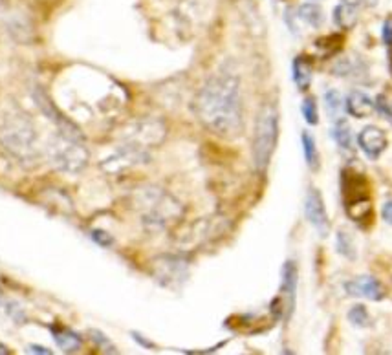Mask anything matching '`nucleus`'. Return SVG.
<instances>
[{
  "instance_id": "f257e3e1",
  "label": "nucleus",
  "mask_w": 392,
  "mask_h": 355,
  "mask_svg": "<svg viewBox=\"0 0 392 355\" xmlns=\"http://www.w3.org/2000/svg\"><path fill=\"white\" fill-rule=\"evenodd\" d=\"M195 114L209 132L226 139L244 130V97L240 79L228 68L213 73L196 94Z\"/></svg>"
},
{
  "instance_id": "f03ea898",
  "label": "nucleus",
  "mask_w": 392,
  "mask_h": 355,
  "mask_svg": "<svg viewBox=\"0 0 392 355\" xmlns=\"http://www.w3.org/2000/svg\"><path fill=\"white\" fill-rule=\"evenodd\" d=\"M134 207L149 231H164L178 222L183 214L182 204L160 187L140 189L134 194Z\"/></svg>"
},
{
  "instance_id": "7ed1b4c3",
  "label": "nucleus",
  "mask_w": 392,
  "mask_h": 355,
  "mask_svg": "<svg viewBox=\"0 0 392 355\" xmlns=\"http://www.w3.org/2000/svg\"><path fill=\"white\" fill-rule=\"evenodd\" d=\"M46 156L55 170L70 176L81 174L90 161V152L78 127L57 128L46 145Z\"/></svg>"
},
{
  "instance_id": "20e7f679",
  "label": "nucleus",
  "mask_w": 392,
  "mask_h": 355,
  "mask_svg": "<svg viewBox=\"0 0 392 355\" xmlns=\"http://www.w3.org/2000/svg\"><path fill=\"white\" fill-rule=\"evenodd\" d=\"M0 145L23 163H33L37 160V132L26 114L6 116L0 125Z\"/></svg>"
},
{
  "instance_id": "39448f33",
  "label": "nucleus",
  "mask_w": 392,
  "mask_h": 355,
  "mask_svg": "<svg viewBox=\"0 0 392 355\" xmlns=\"http://www.w3.org/2000/svg\"><path fill=\"white\" fill-rule=\"evenodd\" d=\"M278 139V114L277 108L266 105L257 116L255 134H253V163L259 173H266L271 163Z\"/></svg>"
},
{
  "instance_id": "423d86ee",
  "label": "nucleus",
  "mask_w": 392,
  "mask_h": 355,
  "mask_svg": "<svg viewBox=\"0 0 392 355\" xmlns=\"http://www.w3.org/2000/svg\"><path fill=\"white\" fill-rule=\"evenodd\" d=\"M165 134H167V128H165V125L161 123L160 119H140V121L133 123L125 130L123 142L121 143H127V145L134 147V149L149 152L152 147L160 145L164 142Z\"/></svg>"
},
{
  "instance_id": "0eeeda50",
  "label": "nucleus",
  "mask_w": 392,
  "mask_h": 355,
  "mask_svg": "<svg viewBox=\"0 0 392 355\" xmlns=\"http://www.w3.org/2000/svg\"><path fill=\"white\" fill-rule=\"evenodd\" d=\"M154 278L160 284L167 287H178L180 284L185 282L189 271L188 262L182 256L164 255L154 260Z\"/></svg>"
},
{
  "instance_id": "6e6552de",
  "label": "nucleus",
  "mask_w": 392,
  "mask_h": 355,
  "mask_svg": "<svg viewBox=\"0 0 392 355\" xmlns=\"http://www.w3.org/2000/svg\"><path fill=\"white\" fill-rule=\"evenodd\" d=\"M305 216L319 237H329L332 225H330V218L329 213H326V207H324L323 196H321L319 189H315V187H308V191H306Z\"/></svg>"
},
{
  "instance_id": "1a4fd4ad",
  "label": "nucleus",
  "mask_w": 392,
  "mask_h": 355,
  "mask_svg": "<svg viewBox=\"0 0 392 355\" xmlns=\"http://www.w3.org/2000/svg\"><path fill=\"white\" fill-rule=\"evenodd\" d=\"M345 289L350 297H360V299H367V301L379 302L387 297L384 284L379 282L378 278L372 275H361V277L352 278L345 284Z\"/></svg>"
},
{
  "instance_id": "9d476101",
  "label": "nucleus",
  "mask_w": 392,
  "mask_h": 355,
  "mask_svg": "<svg viewBox=\"0 0 392 355\" xmlns=\"http://www.w3.org/2000/svg\"><path fill=\"white\" fill-rule=\"evenodd\" d=\"M357 145H360V149L369 160L376 161L379 156L384 154L385 149H387V134H385L381 128L370 125V127H365L360 132V136H357Z\"/></svg>"
},
{
  "instance_id": "9b49d317",
  "label": "nucleus",
  "mask_w": 392,
  "mask_h": 355,
  "mask_svg": "<svg viewBox=\"0 0 392 355\" xmlns=\"http://www.w3.org/2000/svg\"><path fill=\"white\" fill-rule=\"evenodd\" d=\"M281 293L286 299L288 315L292 313L293 304H295V293H297V280H299V271H297V264L293 260H286L281 271Z\"/></svg>"
},
{
  "instance_id": "f8f14e48",
  "label": "nucleus",
  "mask_w": 392,
  "mask_h": 355,
  "mask_svg": "<svg viewBox=\"0 0 392 355\" xmlns=\"http://www.w3.org/2000/svg\"><path fill=\"white\" fill-rule=\"evenodd\" d=\"M360 18V0H341L333 8V23L341 30H352Z\"/></svg>"
},
{
  "instance_id": "ddd939ff",
  "label": "nucleus",
  "mask_w": 392,
  "mask_h": 355,
  "mask_svg": "<svg viewBox=\"0 0 392 355\" xmlns=\"http://www.w3.org/2000/svg\"><path fill=\"white\" fill-rule=\"evenodd\" d=\"M345 108L350 116H354L356 119H363L372 116V112L376 110L374 101L367 96L365 92L361 90H352L345 99Z\"/></svg>"
},
{
  "instance_id": "4468645a",
  "label": "nucleus",
  "mask_w": 392,
  "mask_h": 355,
  "mask_svg": "<svg viewBox=\"0 0 392 355\" xmlns=\"http://www.w3.org/2000/svg\"><path fill=\"white\" fill-rule=\"evenodd\" d=\"M292 77L293 82L297 85V88L301 92H306L310 88L312 82V64L308 63V59H305L302 55L295 57L292 66Z\"/></svg>"
},
{
  "instance_id": "2eb2a0df",
  "label": "nucleus",
  "mask_w": 392,
  "mask_h": 355,
  "mask_svg": "<svg viewBox=\"0 0 392 355\" xmlns=\"http://www.w3.org/2000/svg\"><path fill=\"white\" fill-rule=\"evenodd\" d=\"M51 333H54V339L57 342V347L61 348L66 354H73L81 348V337L78 333H73L72 330L61 328V326H51Z\"/></svg>"
},
{
  "instance_id": "dca6fc26",
  "label": "nucleus",
  "mask_w": 392,
  "mask_h": 355,
  "mask_svg": "<svg viewBox=\"0 0 392 355\" xmlns=\"http://www.w3.org/2000/svg\"><path fill=\"white\" fill-rule=\"evenodd\" d=\"M301 142H302V152H305V161L306 165H308V169L317 173L321 167V160H319V151H317L314 136H312L310 132H302Z\"/></svg>"
},
{
  "instance_id": "f3484780",
  "label": "nucleus",
  "mask_w": 392,
  "mask_h": 355,
  "mask_svg": "<svg viewBox=\"0 0 392 355\" xmlns=\"http://www.w3.org/2000/svg\"><path fill=\"white\" fill-rule=\"evenodd\" d=\"M332 137L333 142L338 143L339 149L343 151H350L352 149V130L347 119H336V123L332 127Z\"/></svg>"
},
{
  "instance_id": "a211bd4d",
  "label": "nucleus",
  "mask_w": 392,
  "mask_h": 355,
  "mask_svg": "<svg viewBox=\"0 0 392 355\" xmlns=\"http://www.w3.org/2000/svg\"><path fill=\"white\" fill-rule=\"evenodd\" d=\"M299 18L305 20L308 26H312L314 30H319L324 23V13L323 9L317 4H312V2H306V4L299 6Z\"/></svg>"
},
{
  "instance_id": "6ab92c4d",
  "label": "nucleus",
  "mask_w": 392,
  "mask_h": 355,
  "mask_svg": "<svg viewBox=\"0 0 392 355\" xmlns=\"http://www.w3.org/2000/svg\"><path fill=\"white\" fill-rule=\"evenodd\" d=\"M336 251L347 260L357 259V249L356 244H354V238H352L345 229L338 231V237H336Z\"/></svg>"
},
{
  "instance_id": "aec40b11",
  "label": "nucleus",
  "mask_w": 392,
  "mask_h": 355,
  "mask_svg": "<svg viewBox=\"0 0 392 355\" xmlns=\"http://www.w3.org/2000/svg\"><path fill=\"white\" fill-rule=\"evenodd\" d=\"M324 108H326V114L330 118L339 119V116L343 114V108H345V101H343L338 90H329L324 94Z\"/></svg>"
},
{
  "instance_id": "412c9836",
  "label": "nucleus",
  "mask_w": 392,
  "mask_h": 355,
  "mask_svg": "<svg viewBox=\"0 0 392 355\" xmlns=\"http://www.w3.org/2000/svg\"><path fill=\"white\" fill-rule=\"evenodd\" d=\"M348 320H350L352 326H356V328H367L372 324V319H370V313L363 304H356L352 306L350 310H348Z\"/></svg>"
},
{
  "instance_id": "4be33fe9",
  "label": "nucleus",
  "mask_w": 392,
  "mask_h": 355,
  "mask_svg": "<svg viewBox=\"0 0 392 355\" xmlns=\"http://www.w3.org/2000/svg\"><path fill=\"white\" fill-rule=\"evenodd\" d=\"M301 112H302V118L308 125H317L319 123V110H317V103H315V97L308 96L305 101H302L301 105Z\"/></svg>"
},
{
  "instance_id": "5701e85b",
  "label": "nucleus",
  "mask_w": 392,
  "mask_h": 355,
  "mask_svg": "<svg viewBox=\"0 0 392 355\" xmlns=\"http://www.w3.org/2000/svg\"><path fill=\"white\" fill-rule=\"evenodd\" d=\"M374 106H376V110L379 112V116L384 119H387L388 123L392 125V103H391V99H388L387 96H384V94H379L378 97H376V101H374Z\"/></svg>"
},
{
  "instance_id": "b1692460",
  "label": "nucleus",
  "mask_w": 392,
  "mask_h": 355,
  "mask_svg": "<svg viewBox=\"0 0 392 355\" xmlns=\"http://www.w3.org/2000/svg\"><path fill=\"white\" fill-rule=\"evenodd\" d=\"M381 39L384 44L387 46V50L392 54V15H388L384 20V27H381Z\"/></svg>"
},
{
  "instance_id": "393cba45",
  "label": "nucleus",
  "mask_w": 392,
  "mask_h": 355,
  "mask_svg": "<svg viewBox=\"0 0 392 355\" xmlns=\"http://www.w3.org/2000/svg\"><path fill=\"white\" fill-rule=\"evenodd\" d=\"M92 238H94V242H97L101 247H110L114 244V238L110 237L106 231H101V229H94V231H92Z\"/></svg>"
},
{
  "instance_id": "a878e982",
  "label": "nucleus",
  "mask_w": 392,
  "mask_h": 355,
  "mask_svg": "<svg viewBox=\"0 0 392 355\" xmlns=\"http://www.w3.org/2000/svg\"><path fill=\"white\" fill-rule=\"evenodd\" d=\"M381 216H384V220L388 225H392V200L385 201L384 209H381Z\"/></svg>"
},
{
  "instance_id": "bb28decb",
  "label": "nucleus",
  "mask_w": 392,
  "mask_h": 355,
  "mask_svg": "<svg viewBox=\"0 0 392 355\" xmlns=\"http://www.w3.org/2000/svg\"><path fill=\"white\" fill-rule=\"evenodd\" d=\"M133 337L136 339L137 342H140V344H142L143 348H154V342H151L149 341V339H145V337H142V335H140V333H136V332H133Z\"/></svg>"
},
{
  "instance_id": "cd10ccee",
  "label": "nucleus",
  "mask_w": 392,
  "mask_h": 355,
  "mask_svg": "<svg viewBox=\"0 0 392 355\" xmlns=\"http://www.w3.org/2000/svg\"><path fill=\"white\" fill-rule=\"evenodd\" d=\"M27 351H30V354H44V355L51 354V350H48V348L44 347H39V344H30V347H27Z\"/></svg>"
},
{
  "instance_id": "c85d7f7f",
  "label": "nucleus",
  "mask_w": 392,
  "mask_h": 355,
  "mask_svg": "<svg viewBox=\"0 0 392 355\" xmlns=\"http://www.w3.org/2000/svg\"><path fill=\"white\" fill-rule=\"evenodd\" d=\"M6 354H9L8 347H4V344H0V355H6Z\"/></svg>"
}]
</instances>
